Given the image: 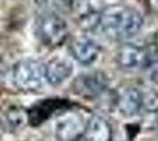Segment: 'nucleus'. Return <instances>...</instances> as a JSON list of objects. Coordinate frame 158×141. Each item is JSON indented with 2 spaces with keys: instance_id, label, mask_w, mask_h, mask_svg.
I'll use <instances>...</instances> for the list:
<instances>
[{
  "instance_id": "obj_1",
  "label": "nucleus",
  "mask_w": 158,
  "mask_h": 141,
  "mask_svg": "<svg viewBox=\"0 0 158 141\" xmlns=\"http://www.w3.org/2000/svg\"><path fill=\"white\" fill-rule=\"evenodd\" d=\"M143 17L131 6H110L99 15L94 29L109 40H129L139 33L143 27Z\"/></svg>"
},
{
  "instance_id": "obj_2",
  "label": "nucleus",
  "mask_w": 158,
  "mask_h": 141,
  "mask_svg": "<svg viewBox=\"0 0 158 141\" xmlns=\"http://www.w3.org/2000/svg\"><path fill=\"white\" fill-rule=\"evenodd\" d=\"M35 34L38 40L48 48L61 46L69 35L66 21L57 13L47 12L40 15L35 22Z\"/></svg>"
},
{
  "instance_id": "obj_3",
  "label": "nucleus",
  "mask_w": 158,
  "mask_h": 141,
  "mask_svg": "<svg viewBox=\"0 0 158 141\" xmlns=\"http://www.w3.org/2000/svg\"><path fill=\"white\" fill-rule=\"evenodd\" d=\"M44 65L34 59L18 61L13 67V82L23 92H37L44 86Z\"/></svg>"
},
{
  "instance_id": "obj_4",
  "label": "nucleus",
  "mask_w": 158,
  "mask_h": 141,
  "mask_svg": "<svg viewBox=\"0 0 158 141\" xmlns=\"http://www.w3.org/2000/svg\"><path fill=\"white\" fill-rule=\"evenodd\" d=\"M153 54L143 45L125 42L117 52L116 62L122 69L136 71L148 69L151 65Z\"/></svg>"
},
{
  "instance_id": "obj_5",
  "label": "nucleus",
  "mask_w": 158,
  "mask_h": 141,
  "mask_svg": "<svg viewBox=\"0 0 158 141\" xmlns=\"http://www.w3.org/2000/svg\"><path fill=\"white\" fill-rule=\"evenodd\" d=\"M109 88V78L104 72L96 71L81 74L73 82L74 92L86 99L98 98Z\"/></svg>"
},
{
  "instance_id": "obj_6",
  "label": "nucleus",
  "mask_w": 158,
  "mask_h": 141,
  "mask_svg": "<svg viewBox=\"0 0 158 141\" xmlns=\"http://www.w3.org/2000/svg\"><path fill=\"white\" fill-rule=\"evenodd\" d=\"M104 8V0H70L69 5L73 18L84 28H94Z\"/></svg>"
},
{
  "instance_id": "obj_7",
  "label": "nucleus",
  "mask_w": 158,
  "mask_h": 141,
  "mask_svg": "<svg viewBox=\"0 0 158 141\" xmlns=\"http://www.w3.org/2000/svg\"><path fill=\"white\" fill-rule=\"evenodd\" d=\"M85 121L76 112H65L56 121V136L58 141H77L84 134Z\"/></svg>"
},
{
  "instance_id": "obj_8",
  "label": "nucleus",
  "mask_w": 158,
  "mask_h": 141,
  "mask_svg": "<svg viewBox=\"0 0 158 141\" xmlns=\"http://www.w3.org/2000/svg\"><path fill=\"white\" fill-rule=\"evenodd\" d=\"M73 58L83 66H91L98 60L102 48L97 41L90 37H78L71 44Z\"/></svg>"
},
{
  "instance_id": "obj_9",
  "label": "nucleus",
  "mask_w": 158,
  "mask_h": 141,
  "mask_svg": "<svg viewBox=\"0 0 158 141\" xmlns=\"http://www.w3.org/2000/svg\"><path fill=\"white\" fill-rule=\"evenodd\" d=\"M73 73V64L64 57H54L44 66L45 81L51 86H60Z\"/></svg>"
},
{
  "instance_id": "obj_10",
  "label": "nucleus",
  "mask_w": 158,
  "mask_h": 141,
  "mask_svg": "<svg viewBox=\"0 0 158 141\" xmlns=\"http://www.w3.org/2000/svg\"><path fill=\"white\" fill-rule=\"evenodd\" d=\"M67 105L69 101L63 99H45L39 101L27 111L28 123L32 126H39L56 112L67 107Z\"/></svg>"
},
{
  "instance_id": "obj_11",
  "label": "nucleus",
  "mask_w": 158,
  "mask_h": 141,
  "mask_svg": "<svg viewBox=\"0 0 158 141\" xmlns=\"http://www.w3.org/2000/svg\"><path fill=\"white\" fill-rule=\"evenodd\" d=\"M117 108L126 118L137 115L143 109V93L138 87H127L117 96Z\"/></svg>"
},
{
  "instance_id": "obj_12",
  "label": "nucleus",
  "mask_w": 158,
  "mask_h": 141,
  "mask_svg": "<svg viewBox=\"0 0 158 141\" xmlns=\"http://www.w3.org/2000/svg\"><path fill=\"white\" fill-rule=\"evenodd\" d=\"M83 135L85 141H111L112 129L103 116L92 115L86 122Z\"/></svg>"
},
{
  "instance_id": "obj_13",
  "label": "nucleus",
  "mask_w": 158,
  "mask_h": 141,
  "mask_svg": "<svg viewBox=\"0 0 158 141\" xmlns=\"http://www.w3.org/2000/svg\"><path fill=\"white\" fill-rule=\"evenodd\" d=\"M28 122L27 111L23 107H10L0 118V126L7 133H14Z\"/></svg>"
},
{
  "instance_id": "obj_14",
  "label": "nucleus",
  "mask_w": 158,
  "mask_h": 141,
  "mask_svg": "<svg viewBox=\"0 0 158 141\" xmlns=\"http://www.w3.org/2000/svg\"><path fill=\"white\" fill-rule=\"evenodd\" d=\"M35 2L39 7L52 13L64 11L66 8H69V5H70V0H35Z\"/></svg>"
},
{
  "instance_id": "obj_15",
  "label": "nucleus",
  "mask_w": 158,
  "mask_h": 141,
  "mask_svg": "<svg viewBox=\"0 0 158 141\" xmlns=\"http://www.w3.org/2000/svg\"><path fill=\"white\" fill-rule=\"evenodd\" d=\"M143 93V109L149 113L158 112V92L156 91H142Z\"/></svg>"
},
{
  "instance_id": "obj_16",
  "label": "nucleus",
  "mask_w": 158,
  "mask_h": 141,
  "mask_svg": "<svg viewBox=\"0 0 158 141\" xmlns=\"http://www.w3.org/2000/svg\"><path fill=\"white\" fill-rule=\"evenodd\" d=\"M150 71V76L153 82L158 84V58H153L152 59L151 65L148 68Z\"/></svg>"
}]
</instances>
